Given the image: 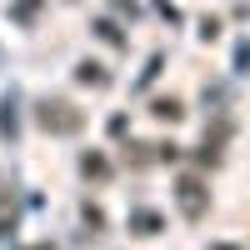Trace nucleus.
Segmentation results:
<instances>
[{"label":"nucleus","instance_id":"obj_5","mask_svg":"<svg viewBox=\"0 0 250 250\" xmlns=\"http://www.w3.org/2000/svg\"><path fill=\"white\" fill-rule=\"evenodd\" d=\"M75 75L85 80V85H105V75H100V65H95V60H85V65H80Z\"/></svg>","mask_w":250,"mask_h":250},{"label":"nucleus","instance_id":"obj_4","mask_svg":"<svg viewBox=\"0 0 250 250\" xmlns=\"http://www.w3.org/2000/svg\"><path fill=\"white\" fill-rule=\"evenodd\" d=\"M130 225H135L140 235H155V230H160V215H155V210H135V215H130Z\"/></svg>","mask_w":250,"mask_h":250},{"label":"nucleus","instance_id":"obj_1","mask_svg":"<svg viewBox=\"0 0 250 250\" xmlns=\"http://www.w3.org/2000/svg\"><path fill=\"white\" fill-rule=\"evenodd\" d=\"M40 125L55 130V135H75L80 130V115L65 105V100H45V105H40Z\"/></svg>","mask_w":250,"mask_h":250},{"label":"nucleus","instance_id":"obj_6","mask_svg":"<svg viewBox=\"0 0 250 250\" xmlns=\"http://www.w3.org/2000/svg\"><path fill=\"white\" fill-rule=\"evenodd\" d=\"M155 115H160V120H175V115H180V105H175V100H160Z\"/></svg>","mask_w":250,"mask_h":250},{"label":"nucleus","instance_id":"obj_9","mask_svg":"<svg viewBox=\"0 0 250 250\" xmlns=\"http://www.w3.org/2000/svg\"><path fill=\"white\" fill-rule=\"evenodd\" d=\"M85 175H105V160H100V155H85Z\"/></svg>","mask_w":250,"mask_h":250},{"label":"nucleus","instance_id":"obj_7","mask_svg":"<svg viewBox=\"0 0 250 250\" xmlns=\"http://www.w3.org/2000/svg\"><path fill=\"white\" fill-rule=\"evenodd\" d=\"M35 5H40V0H20V5H15V20H30V15H35Z\"/></svg>","mask_w":250,"mask_h":250},{"label":"nucleus","instance_id":"obj_3","mask_svg":"<svg viewBox=\"0 0 250 250\" xmlns=\"http://www.w3.org/2000/svg\"><path fill=\"white\" fill-rule=\"evenodd\" d=\"M180 205H185V215H200V205H205L200 180H180Z\"/></svg>","mask_w":250,"mask_h":250},{"label":"nucleus","instance_id":"obj_8","mask_svg":"<svg viewBox=\"0 0 250 250\" xmlns=\"http://www.w3.org/2000/svg\"><path fill=\"white\" fill-rule=\"evenodd\" d=\"M95 30H100V35H105V40H110V45H120V30L110 25V20H100V25H95Z\"/></svg>","mask_w":250,"mask_h":250},{"label":"nucleus","instance_id":"obj_2","mask_svg":"<svg viewBox=\"0 0 250 250\" xmlns=\"http://www.w3.org/2000/svg\"><path fill=\"white\" fill-rule=\"evenodd\" d=\"M15 130H20V120H15V90H5V100H0V135L15 140Z\"/></svg>","mask_w":250,"mask_h":250}]
</instances>
